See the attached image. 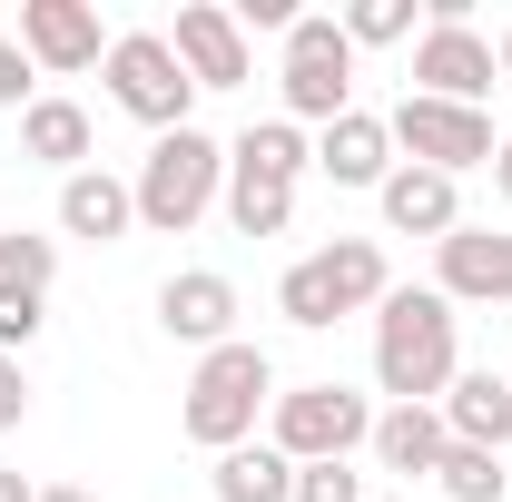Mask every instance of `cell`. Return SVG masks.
I'll list each match as a JSON object with an SVG mask.
<instances>
[{"mask_svg":"<svg viewBox=\"0 0 512 502\" xmlns=\"http://www.w3.org/2000/svg\"><path fill=\"white\" fill-rule=\"evenodd\" d=\"M453 306L434 286H394L375 306V384L394 404H444L453 394Z\"/></svg>","mask_w":512,"mask_h":502,"instance_id":"1","label":"cell"},{"mask_svg":"<svg viewBox=\"0 0 512 502\" xmlns=\"http://www.w3.org/2000/svg\"><path fill=\"white\" fill-rule=\"evenodd\" d=\"M394 296V276H384V247L375 237H335V247L296 256L286 276H276V315L286 325H306V335H325L335 315H365Z\"/></svg>","mask_w":512,"mask_h":502,"instance_id":"2","label":"cell"},{"mask_svg":"<svg viewBox=\"0 0 512 502\" xmlns=\"http://www.w3.org/2000/svg\"><path fill=\"white\" fill-rule=\"evenodd\" d=\"M276 404V365H266V345H217V355H197L188 375V404H178V424H188V443H207V453H237V443L256 434V414Z\"/></svg>","mask_w":512,"mask_h":502,"instance_id":"3","label":"cell"},{"mask_svg":"<svg viewBox=\"0 0 512 502\" xmlns=\"http://www.w3.org/2000/svg\"><path fill=\"white\" fill-rule=\"evenodd\" d=\"M217 188H227V148H217L207 128H168V138L148 148V168H138V227L188 237L197 217L217 207Z\"/></svg>","mask_w":512,"mask_h":502,"instance_id":"4","label":"cell"},{"mask_svg":"<svg viewBox=\"0 0 512 502\" xmlns=\"http://www.w3.org/2000/svg\"><path fill=\"white\" fill-rule=\"evenodd\" d=\"M276 89H286V119H325V128L345 119V109H355V40H345V20L306 10V20L286 30Z\"/></svg>","mask_w":512,"mask_h":502,"instance_id":"5","label":"cell"},{"mask_svg":"<svg viewBox=\"0 0 512 502\" xmlns=\"http://www.w3.org/2000/svg\"><path fill=\"white\" fill-rule=\"evenodd\" d=\"M99 69H109V99H119V109H128L138 128H158V138H168V128H188V99H197V79L178 69L168 30H119Z\"/></svg>","mask_w":512,"mask_h":502,"instance_id":"6","label":"cell"},{"mask_svg":"<svg viewBox=\"0 0 512 502\" xmlns=\"http://www.w3.org/2000/svg\"><path fill=\"white\" fill-rule=\"evenodd\" d=\"M355 443H375V404L355 384H296V394H276V453L286 463H345Z\"/></svg>","mask_w":512,"mask_h":502,"instance_id":"7","label":"cell"},{"mask_svg":"<svg viewBox=\"0 0 512 502\" xmlns=\"http://www.w3.org/2000/svg\"><path fill=\"white\" fill-rule=\"evenodd\" d=\"M384 128H394V148H414V168H444V178L493 168V148H503L483 109H463V99H424V89H404Z\"/></svg>","mask_w":512,"mask_h":502,"instance_id":"8","label":"cell"},{"mask_svg":"<svg viewBox=\"0 0 512 502\" xmlns=\"http://www.w3.org/2000/svg\"><path fill=\"white\" fill-rule=\"evenodd\" d=\"M434 256H444L434 276L444 306H512V227H453Z\"/></svg>","mask_w":512,"mask_h":502,"instance_id":"9","label":"cell"},{"mask_svg":"<svg viewBox=\"0 0 512 502\" xmlns=\"http://www.w3.org/2000/svg\"><path fill=\"white\" fill-rule=\"evenodd\" d=\"M20 50L30 69H99L109 60V40H99V10L89 0H20Z\"/></svg>","mask_w":512,"mask_h":502,"instance_id":"10","label":"cell"},{"mask_svg":"<svg viewBox=\"0 0 512 502\" xmlns=\"http://www.w3.org/2000/svg\"><path fill=\"white\" fill-rule=\"evenodd\" d=\"M168 50H178V69H188L197 89H237V79H247V30H237V10H217V0H178Z\"/></svg>","mask_w":512,"mask_h":502,"instance_id":"11","label":"cell"},{"mask_svg":"<svg viewBox=\"0 0 512 502\" xmlns=\"http://www.w3.org/2000/svg\"><path fill=\"white\" fill-rule=\"evenodd\" d=\"M414 79H424V99H463V109H473L503 69H493V40H483V30L424 20V30H414Z\"/></svg>","mask_w":512,"mask_h":502,"instance_id":"12","label":"cell"},{"mask_svg":"<svg viewBox=\"0 0 512 502\" xmlns=\"http://www.w3.org/2000/svg\"><path fill=\"white\" fill-rule=\"evenodd\" d=\"M158 325L178 345H197V355H217V345H237V286L217 266H188V276L158 286Z\"/></svg>","mask_w":512,"mask_h":502,"instance_id":"13","label":"cell"},{"mask_svg":"<svg viewBox=\"0 0 512 502\" xmlns=\"http://www.w3.org/2000/svg\"><path fill=\"white\" fill-rule=\"evenodd\" d=\"M384 227H394V237H434V247H444L453 227H463V197H453V178L444 168H414V158H394V178H384Z\"/></svg>","mask_w":512,"mask_h":502,"instance_id":"14","label":"cell"},{"mask_svg":"<svg viewBox=\"0 0 512 502\" xmlns=\"http://www.w3.org/2000/svg\"><path fill=\"white\" fill-rule=\"evenodd\" d=\"M444 404H384L375 414V463L384 473H404V493L414 483H434V463H444Z\"/></svg>","mask_w":512,"mask_h":502,"instance_id":"15","label":"cell"},{"mask_svg":"<svg viewBox=\"0 0 512 502\" xmlns=\"http://www.w3.org/2000/svg\"><path fill=\"white\" fill-rule=\"evenodd\" d=\"M316 168L335 188H384V178H394V128H384L375 109H345V119L316 138Z\"/></svg>","mask_w":512,"mask_h":502,"instance_id":"16","label":"cell"},{"mask_svg":"<svg viewBox=\"0 0 512 502\" xmlns=\"http://www.w3.org/2000/svg\"><path fill=\"white\" fill-rule=\"evenodd\" d=\"M128 227H138V188H128V178H109V168H79V178H60V237L109 247V237H128Z\"/></svg>","mask_w":512,"mask_h":502,"instance_id":"17","label":"cell"},{"mask_svg":"<svg viewBox=\"0 0 512 502\" xmlns=\"http://www.w3.org/2000/svg\"><path fill=\"white\" fill-rule=\"evenodd\" d=\"M444 434L453 443H473V453H503L512 443V375H453V394H444Z\"/></svg>","mask_w":512,"mask_h":502,"instance_id":"18","label":"cell"},{"mask_svg":"<svg viewBox=\"0 0 512 502\" xmlns=\"http://www.w3.org/2000/svg\"><path fill=\"white\" fill-rule=\"evenodd\" d=\"M20 148H30L40 168L79 178V168H89V109H79V99H30V109H20Z\"/></svg>","mask_w":512,"mask_h":502,"instance_id":"19","label":"cell"},{"mask_svg":"<svg viewBox=\"0 0 512 502\" xmlns=\"http://www.w3.org/2000/svg\"><path fill=\"white\" fill-rule=\"evenodd\" d=\"M217 502H296V463L276 453V443H237V453H217Z\"/></svg>","mask_w":512,"mask_h":502,"instance_id":"20","label":"cell"},{"mask_svg":"<svg viewBox=\"0 0 512 502\" xmlns=\"http://www.w3.org/2000/svg\"><path fill=\"white\" fill-rule=\"evenodd\" d=\"M227 168H256V178H276V188H296L306 168H316V148H306V128L296 119H256L237 148H227Z\"/></svg>","mask_w":512,"mask_h":502,"instance_id":"21","label":"cell"},{"mask_svg":"<svg viewBox=\"0 0 512 502\" xmlns=\"http://www.w3.org/2000/svg\"><path fill=\"white\" fill-rule=\"evenodd\" d=\"M227 217H237V237H286L296 227V188H276L256 168H227Z\"/></svg>","mask_w":512,"mask_h":502,"instance_id":"22","label":"cell"},{"mask_svg":"<svg viewBox=\"0 0 512 502\" xmlns=\"http://www.w3.org/2000/svg\"><path fill=\"white\" fill-rule=\"evenodd\" d=\"M434 483H444V502H503V453H473V443H444V463H434Z\"/></svg>","mask_w":512,"mask_h":502,"instance_id":"23","label":"cell"},{"mask_svg":"<svg viewBox=\"0 0 512 502\" xmlns=\"http://www.w3.org/2000/svg\"><path fill=\"white\" fill-rule=\"evenodd\" d=\"M335 20H345L355 50H394V40H414V0H345Z\"/></svg>","mask_w":512,"mask_h":502,"instance_id":"24","label":"cell"},{"mask_svg":"<svg viewBox=\"0 0 512 502\" xmlns=\"http://www.w3.org/2000/svg\"><path fill=\"white\" fill-rule=\"evenodd\" d=\"M50 276H60V237H0V286H30V296H50Z\"/></svg>","mask_w":512,"mask_h":502,"instance_id":"25","label":"cell"},{"mask_svg":"<svg viewBox=\"0 0 512 502\" xmlns=\"http://www.w3.org/2000/svg\"><path fill=\"white\" fill-rule=\"evenodd\" d=\"M296 502H375V493H365V473H345V463H296Z\"/></svg>","mask_w":512,"mask_h":502,"instance_id":"26","label":"cell"},{"mask_svg":"<svg viewBox=\"0 0 512 502\" xmlns=\"http://www.w3.org/2000/svg\"><path fill=\"white\" fill-rule=\"evenodd\" d=\"M30 335H40V296L30 286H0V355H20Z\"/></svg>","mask_w":512,"mask_h":502,"instance_id":"27","label":"cell"},{"mask_svg":"<svg viewBox=\"0 0 512 502\" xmlns=\"http://www.w3.org/2000/svg\"><path fill=\"white\" fill-rule=\"evenodd\" d=\"M0 109H30V50L0 40Z\"/></svg>","mask_w":512,"mask_h":502,"instance_id":"28","label":"cell"},{"mask_svg":"<svg viewBox=\"0 0 512 502\" xmlns=\"http://www.w3.org/2000/svg\"><path fill=\"white\" fill-rule=\"evenodd\" d=\"M20 414H30V375L20 355H0V434H20Z\"/></svg>","mask_w":512,"mask_h":502,"instance_id":"29","label":"cell"},{"mask_svg":"<svg viewBox=\"0 0 512 502\" xmlns=\"http://www.w3.org/2000/svg\"><path fill=\"white\" fill-rule=\"evenodd\" d=\"M0 502H40V493H30V483H20V473H10V463H0Z\"/></svg>","mask_w":512,"mask_h":502,"instance_id":"30","label":"cell"},{"mask_svg":"<svg viewBox=\"0 0 512 502\" xmlns=\"http://www.w3.org/2000/svg\"><path fill=\"white\" fill-rule=\"evenodd\" d=\"M493 188L512 197V138H503V148H493Z\"/></svg>","mask_w":512,"mask_h":502,"instance_id":"31","label":"cell"},{"mask_svg":"<svg viewBox=\"0 0 512 502\" xmlns=\"http://www.w3.org/2000/svg\"><path fill=\"white\" fill-rule=\"evenodd\" d=\"M493 69H503V79H512V30H503V40H493Z\"/></svg>","mask_w":512,"mask_h":502,"instance_id":"32","label":"cell"},{"mask_svg":"<svg viewBox=\"0 0 512 502\" xmlns=\"http://www.w3.org/2000/svg\"><path fill=\"white\" fill-rule=\"evenodd\" d=\"M40 502H89V493H79V483H50V493H40Z\"/></svg>","mask_w":512,"mask_h":502,"instance_id":"33","label":"cell"},{"mask_svg":"<svg viewBox=\"0 0 512 502\" xmlns=\"http://www.w3.org/2000/svg\"><path fill=\"white\" fill-rule=\"evenodd\" d=\"M375 502H414V493H375Z\"/></svg>","mask_w":512,"mask_h":502,"instance_id":"34","label":"cell"}]
</instances>
